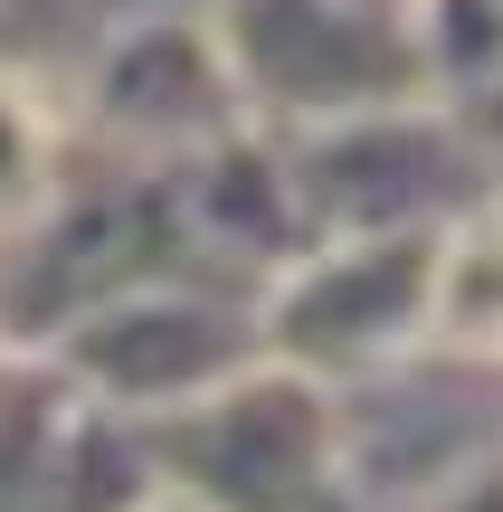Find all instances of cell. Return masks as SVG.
<instances>
[{
  "label": "cell",
  "instance_id": "cell-12",
  "mask_svg": "<svg viewBox=\"0 0 503 512\" xmlns=\"http://www.w3.org/2000/svg\"><path fill=\"white\" fill-rule=\"evenodd\" d=\"M152 10H190V0H0V57L38 67L48 86H67V67L95 48V38L133 29Z\"/></svg>",
  "mask_w": 503,
  "mask_h": 512
},
{
  "label": "cell",
  "instance_id": "cell-2",
  "mask_svg": "<svg viewBox=\"0 0 503 512\" xmlns=\"http://www.w3.org/2000/svg\"><path fill=\"white\" fill-rule=\"evenodd\" d=\"M143 465L200 512H352L333 389L276 351L190 408L143 418Z\"/></svg>",
  "mask_w": 503,
  "mask_h": 512
},
{
  "label": "cell",
  "instance_id": "cell-11",
  "mask_svg": "<svg viewBox=\"0 0 503 512\" xmlns=\"http://www.w3.org/2000/svg\"><path fill=\"white\" fill-rule=\"evenodd\" d=\"M76 162V133H67V95L48 86L38 67L0 57V238L67 181Z\"/></svg>",
  "mask_w": 503,
  "mask_h": 512
},
{
  "label": "cell",
  "instance_id": "cell-10",
  "mask_svg": "<svg viewBox=\"0 0 503 512\" xmlns=\"http://www.w3.org/2000/svg\"><path fill=\"white\" fill-rule=\"evenodd\" d=\"M428 342L494 351L503 361V190L456 209L437 228V285H428Z\"/></svg>",
  "mask_w": 503,
  "mask_h": 512
},
{
  "label": "cell",
  "instance_id": "cell-1",
  "mask_svg": "<svg viewBox=\"0 0 503 512\" xmlns=\"http://www.w3.org/2000/svg\"><path fill=\"white\" fill-rule=\"evenodd\" d=\"M162 275H219L200 256L181 171L76 152L67 181L0 238V351H48L57 332Z\"/></svg>",
  "mask_w": 503,
  "mask_h": 512
},
{
  "label": "cell",
  "instance_id": "cell-16",
  "mask_svg": "<svg viewBox=\"0 0 503 512\" xmlns=\"http://www.w3.org/2000/svg\"><path fill=\"white\" fill-rule=\"evenodd\" d=\"M494 10H503V0H494Z\"/></svg>",
  "mask_w": 503,
  "mask_h": 512
},
{
  "label": "cell",
  "instance_id": "cell-14",
  "mask_svg": "<svg viewBox=\"0 0 503 512\" xmlns=\"http://www.w3.org/2000/svg\"><path fill=\"white\" fill-rule=\"evenodd\" d=\"M418 512H503V456H485V465H466V475H456L447 494H428Z\"/></svg>",
  "mask_w": 503,
  "mask_h": 512
},
{
  "label": "cell",
  "instance_id": "cell-6",
  "mask_svg": "<svg viewBox=\"0 0 503 512\" xmlns=\"http://www.w3.org/2000/svg\"><path fill=\"white\" fill-rule=\"evenodd\" d=\"M48 361L86 399H105L114 418L143 427L162 408H190L200 389L238 380L247 361H266L257 285H238V275H162V285L86 313L76 332H57Z\"/></svg>",
  "mask_w": 503,
  "mask_h": 512
},
{
  "label": "cell",
  "instance_id": "cell-15",
  "mask_svg": "<svg viewBox=\"0 0 503 512\" xmlns=\"http://www.w3.org/2000/svg\"><path fill=\"white\" fill-rule=\"evenodd\" d=\"M133 512H200V503H190V494H171V484H152V494L133 503Z\"/></svg>",
  "mask_w": 503,
  "mask_h": 512
},
{
  "label": "cell",
  "instance_id": "cell-13",
  "mask_svg": "<svg viewBox=\"0 0 503 512\" xmlns=\"http://www.w3.org/2000/svg\"><path fill=\"white\" fill-rule=\"evenodd\" d=\"M437 105H447V124L466 133L475 171H485V181L503 190V57H494V67H475V76H456Z\"/></svg>",
  "mask_w": 503,
  "mask_h": 512
},
{
  "label": "cell",
  "instance_id": "cell-8",
  "mask_svg": "<svg viewBox=\"0 0 503 512\" xmlns=\"http://www.w3.org/2000/svg\"><path fill=\"white\" fill-rule=\"evenodd\" d=\"M428 285H437V228H371V238H323L285 275L257 285L266 351L314 370L323 389L371 380L399 351L428 342Z\"/></svg>",
  "mask_w": 503,
  "mask_h": 512
},
{
  "label": "cell",
  "instance_id": "cell-3",
  "mask_svg": "<svg viewBox=\"0 0 503 512\" xmlns=\"http://www.w3.org/2000/svg\"><path fill=\"white\" fill-rule=\"evenodd\" d=\"M209 19L266 133L437 95L428 0H209Z\"/></svg>",
  "mask_w": 503,
  "mask_h": 512
},
{
  "label": "cell",
  "instance_id": "cell-7",
  "mask_svg": "<svg viewBox=\"0 0 503 512\" xmlns=\"http://www.w3.org/2000/svg\"><path fill=\"white\" fill-rule=\"evenodd\" d=\"M276 152H285V181H295V209L314 228V247L371 238V228H447L456 209H475L494 190L437 95L276 133Z\"/></svg>",
  "mask_w": 503,
  "mask_h": 512
},
{
  "label": "cell",
  "instance_id": "cell-5",
  "mask_svg": "<svg viewBox=\"0 0 503 512\" xmlns=\"http://www.w3.org/2000/svg\"><path fill=\"white\" fill-rule=\"evenodd\" d=\"M342 418V484L352 512H418L466 465L503 456V361L494 351L418 342L390 370L333 389Z\"/></svg>",
  "mask_w": 503,
  "mask_h": 512
},
{
  "label": "cell",
  "instance_id": "cell-9",
  "mask_svg": "<svg viewBox=\"0 0 503 512\" xmlns=\"http://www.w3.org/2000/svg\"><path fill=\"white\" fill-rule=\"evenodd\" d=\"M143 494V427L86 399L48 351H0V512H133Z\"/></svg>",
  "mask_w": 503,
  "mask_h": 512
},
{
  "label": "cell",
  "instance_id": "cell-4",
  "mask_svg": "<svg viewBox=\"0 0 503 512\" xmlns=\"http://www.w3.org/2000/svg\"><path fill=\"white\" fill-rule=\"evenodd\" d=\"M57 95H67L76 152L162 162V171L200 162L209 143H228V133L257 124L247 95H238V67H228V48H219L209 0H190V10H152V19H133V29L95 38V48L67 67Z\"/></svg>",
  "mask_w": 503,
  "mask_h": 512
}]
</instances>
